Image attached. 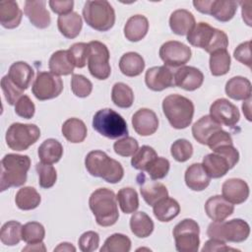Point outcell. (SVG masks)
<instances>
[{"mask_svg": "<svg viewBox=\"0 0 252 252\" xmlns=\"http://www.w3.org/2000/svg\"><path fill=\"white\" fill-rule=\"evenodd\" d=\"M89 206L98 225L111 226L118 220L117 200L112 190L108 188L94 190L90 196Z\"/></svg>", "mask_w": 252, "mask_h": 252, "instance_id": "obj_1", "label": "cell"}, {"mask_svg": "<svg viewBox=\"0 0 252 252\" xmlns=\"http://www.w3.org/2000/svg\"><path fill=\"white\" fill-rule=\"evenodd\" d=\"M31 167L29 156L7 154L1 159L0 188L5 191L10 187H19L26 183Z\"/></svg>", "mask_w": 252, "mask_h": 252, "instance_id": "obj_2", "label": "cell"}, {"mask_svg": "<svg viewBox=\"0 0 252 252\" xmlns=\"http://www.w3.org/2000/svg\"><path fill=\"white\" fill-rule=\"evenodd\" d=\"M85 165L91 175L100 177L108 183H118L124 176L121 163L102 151L90 152L85 158Z\"/></svg>", "mask_w": 252, "mask_h": 252, "instance_id": "obj_3", "label": "cell"}, {"mask_svg": "<svg viewBox=\"0 0 252 252\" xmlns=\"http://www.w3.org/2000/svg\"><path fill=\"white\" fill-rule=\"evenodd\" d=\"M186 35L187 41L191 45L202 48L210 54L216 50L226 49L228 46L226 33L213 28L208 23L200 22L195 24Z\"/></svg>", "mask_w": 252, "mask_h": 252, "instance_id": "obj_4", "label": "cell"}, {"mask_svg": "<svg viewBox=\"0 0 252 252\" xmlns=\"http://www.w3.org/2000/svg\"><path fill=\"white\" fill-rule=\"evenodd\" d=\"M162 111L173 128L185 129L192 122L194 104L185 96L177 94H169L162 100Z\"/></svg>", "mask_w": 252, "mask_h": 252, "instance_id": "obj_5", "label": "cell"}, {"mask_svg": "<svg viewBox=\"0 0 252 252\" xmlns=\"http://www.w3.org/2000/svg\"><path fill=\"white\" fill-rule=\"evenodd\" d=\"M250 226L241 219H233L227 221H213L209 224L207 235L212 239L223 242H242L248 238Z\"/></svg>", "mask_w": 252, "mask_h": 252, "instance_id": "obj_6", "label": "cell"}, {"mask_svg": "<svg viewBox=\"0 0 252 252\" xmlns=\"http://www.w3.org/2000/svg\"><path fill=\"white\" fill-rule=\"evenodd\" d=\"M83 17L86 23L95 31L106 32L115 23V12L108 1H87L83 8Z\"/></svg>", "mask_w": 252, "mask_h": 252, "instance_id": "obj_7", "label": "cell"}, {"mask_svg": "<svg viewBox=\"0 0 252 252\" xmlns=\"http://www.w3.org/2000/svg\"><path fill=\"white\" fill-rule=\"evenodd\" d=\"M93 128L108 139H117L128 134L126 120L111 108H103L95 112L93 118Z\"/></svg>", "mask_w": 252, "mask_h": 252, "instance_id": "obj_8", "label": "cell"}, {"mask_svg": "<svg viewBox=\"0 0 252 252\" xmlns=\"http://www.w3.org/2000/svg\"><path fill=\"white\" fill-rule=\"evenodd\" d=\"M40 137V130L35 124H24L20 122L13 123L9 126L5 140L7 146L17 152L26 151L33 145Z\"/></svg>", "mask_w": 252, "mask_h": 252, "instance_id": "obj_9", "label": "cell"}, {"mask_svg": "<svg viewBox=\"0 0 252 252\" xmlns=\"http://www.w3.org/2000/svg\"><path fill=\"white\" fill-rule=\"evenodd\" d=\"M175 248L179 252H197L200 245V226L192 219H184L173 228Z\"/></svg>", "mask_w": 252, "mask_h": 252, "instance_id": "obj_10", "label": "cell"}, {"mask_svg": "<svg viewBox=\"0 0 252 252\" xmlns=\"http://www.w3.org/2000/svg\"><path fill=\"white\" fill-rule=\"evenodd\" d=\"M109 51L107 46L97 40L89 42L88 68L91 75L97 80H105L110 76Z\"/></svg>", "mask_w": 252, "mask_h": 252, "instance_id": "obj_11", "label": "cell"}, {"mask_svg": "<svg viewBox=\"0 0 252 252\" xmlns=\"http://www.w3.org/2000/svg\"><path fill=\"white\" fill-rule=\"evenodd\" d=\"M63 91L61 78L51 72H38L32 84V92L38 100L57 97Z\"/></svg>", "mask_w": 252, "mask_h": 252, "instance_id": "obj_12", "label": "cell"}, {"mask_svg": "<svg viewBox=\"0 0 252 252\" xmlns=\"http://www.w3.org/2000/svg\"><path fill=\"white\" fill-rule=\"evenodd\" d=\"M193 5L200 13L211 15L220 22H228L234 17L238 3L232 0H194Z\"/></svg>", "mask_w": 252, "mask_h": 252, "instance_id": "obj_13", "label": "cell"}, {"mask_svg": "<svg viewBox=\"0 0 252 252\" xmlns=\"http://www.w3.org/2000/svg\"><path fill=\"white\" fill-rule=\"evenodd\" d=\"M191 54L190 47L177 40L166 41L159 48V57L166 67L185 65L190 60Z\"/></svg>", "mask_w": 252, "mask_h": 252, "instance_id": "obj_14", "label": "cell"}, {"mask_svg": "<svg viewBox=\"0 0 252 252\" xmlns=\"http://www.w3.org/2000/svg\"><path fill=\"white\" fill-rule=\"evenodd\" d=\"M210 116L225 126H234L240 118V113L236 105L226 98H219L210 106Z\"/></svg>", "mask_w": 252, "mask_h": 252, "instance_id": "obj_15", "label": "cell"}, {"mask_svg": "<svg viewBox=\"0 0 252 252\" xmlns=\"http://www.w3.org/2000/svg\"><path fill=\"white\" fill-rule=\"evenodd\" d=\"M147 87L155 92H160L174 87V78L171 70L166 66H155L149 68L145 75Z\"/></svg>", "mask_w": 252, "mask_h": 252, "instance_id": "obj_16", "label": "cell"}, {"mask_svg": "<svg viewBox=\"0 0 252 252\" xmlns=\"http://www.w3.org/2000/svg\"><path fill=\"white\" fill-rule=\"evenodd\" d=\"M158 123L157 114L149 108H141L132 116L133 128L141 136L153 135L158 130Z\"/></svg>", "mask_w": 252, "mask_h": 252, "instance_id": "obj_17", "label": "cell"}, {"mask_svg": "<svg viewBox=\"0 0 252 252\" xmlns=\"http://www.w3.org/2000/svg\"><path fill=\"white\" fill-rule=\"evenodd\" d=\"M24 13L35 28L45 29L50 25L51 19L43 0H28L25 2Z\"/></svg>", "mask_w": 252, "mask_h": 252, "instance_id": "obj_18", "label": "cell"}, {"mask_svg": "<svg viewBox=\"0 0 252 252\" xmlns=\"http://www.w3.org/2000/svg\"><path fill=\"white\" fill-rule=\"evenodd\" d=\"M173 78L174 86L189 92L199 89L204 82L203 73L192 66H183L179 68L173 75Z\"/></svg>", "mask_w": 252, "mask_h": 252, "instance_id": "obj_19", "label": "cell"}, {"mask_svg": "<svg viewBox=\"0 0 252 252\" xmlns=\"http://www.w3.org/2000/svg\"><path fill=\"white\" fill-rule=\"evenodd\" d=\"M222 197L231 204L244 203L249 197V186L240 178H229L222 183Z\"/></svg>", "mask_w": 252, "mask_h": 252, "instance_id": "obj_20", "label": "cell"}, {"mask_svg": "<svg viewBox=\"0 0 252 252\" xmlns=\"http://www.w3.org/2000/svg\"><path fill=\"white\" fill-rule=\"evenodd\" d=\"M233 211V204L220 195L212 196L205 203V212L207 216L215 221L224 220L232 215Z\"/></svg>", "mask_w": 252, "mask_h": 252, "instance_id": "obj_21", "label": "cell"}, {"mask_svg": "<svg viewBox=\"0 0 252 252\" xmlns=\"http://www.w3.org/2000/svg\"><path fill=\"white\" fill-rule=\"evenodd\" d=\"M140 177L142 178V180L139 181L140 192L143 199L149 206H154L157 202L168 196L167 188L162 183L154 181L153 179L148 180L144 174H141Z\"/></svg>", "mask_w": 252, "mask_h": 252, "instance_id": "obj_22", "label": "cell"}, {"mask_svg": "<svg viewBox=\"0 0 252 252\" xmlns=\"http://www.w3.org/2000/svg\"><path fill=\"white\" fill-rule=\"evenodd\" d=\"M184 179L187 187L193 191H203L211 182V177L205 171L202 163H193L188 166Z\"/></svg>", "mask_w": 252, "mask_h": 252, "instance_id": "obj_23", "label": "cell"}, {"mask_svg": "<svg viewBox=\"0 0 252 252\" xmlns=\"http://www.w3.org/2000/svg\"><path fill=\"white\" fill-rule=\"evenodd\" d=\"M33 75L34 71L32 66L24 61L13 63L8 72V77L10 80L23 91L30 87L32 80L33 79Z\"/></svg>", "mask_w": 252, "mask_h": 252, "instance_id": "obj_24", "label": "cell"}, {"mask_svg": "<svg viewBox=\"0 0 252 252\" xmlns=\"http://www.w3.org/2000/svg\"><path fill=\"white\" fill-rule=\"evenodd\" d=\"M148 30V19L143 15H134L127 20L124 26V35L129 41L137 42L146 36Z\"/></svg>", "mask_w": 252, "mask_h": 252, "instance_id": "obj_25", "label": "cell"}, {"mask_svg": "<svg viewBox=\"0 0 252 252\" xmlns=\"http://www.w3.org/2000/svg\"><path fill=\"white\" fill-rule=\"evenodd\" d=\"M195 18L193 14L185 9L175 10L169 17L170 30L178 35L187 34L195 26Z\"/></svg>", "mask_w": 252, "mask_h": 252, "instance_id": "obj_26", "label": "cell"}, {"mask_svg": "<svg viewBox=\"0 0 252 252\" xmlns=\"http://www.w3.org/2000/svg\"><path fill=\"white\" fill-rule=\"evenodd\" d=\"M221 129V125L215 121L210 115H205L196 121L192 126V134L194 139L202 144L207 145L209 138L218 130Z\"/></svg>", "mask_w": 252, "mask_h": 252, "instance_id": "obj_27", "label": "cell"}, {"mask_svg": "<svg viewBox=\"0 0 252 252\" xmlns=\"http://www.w3.org/2000/svg\"><path fill=\"white\" fill-rule=\"evenodd\" d=\"M22 10L15 1L0 2V24L5 29H15L21 24Z\"/></svg>", "mask_w": 252, "mask_h": 252, "instance_id": "obj_28", "label": "cell"}, {"mask_svg": "<svg viewBox=\"0 0 252 252\" xmlns=\"http://www.w3.org/2000/svg\"><path fill=\"white\" fill-rule=\"evenodd\" d=\"M224 90L225 94L234 100H245L251 97V82L241 76L229 79L225 84Z\"/></svg>", "mask_w": 252, "mask_h": 252, "instance_id": "obj_29", "label": "cell"}, {"mask_svg": "<svg viewBox=\"0 0 252 252\" xmlns=\"http://www.w3.org/2000/svg\"><path fill=\"white\" fill-rule=\"evenodd\" d=\"M57 27L63 36L72 39L79 35L83 27V21L78 13L71 12L58 17Z\"/></svg>", "mask_w": 252, "mask_h": 252, "instance_id": "obj_30", "label": "cell"}, {"mask_svg": "<svg viewBox=\"0 0 252 252\" xmlns=\"http://www.w3.org/2000/svg\"><path fill=\"white\" fill-rule=\"evenodd\" d=\"M202 165L211 178H220L230 169L227 160L222 156L214 152L203 158Z\"/></svg>", "mask_w": 252, "mask_h": 252, "instance_id": "obj_31", "label": "cell"}, {"mask_svg": "<svg viewBox=\"0 0 252 252\" xmlns=\"http://www.w3.org/2000/svg\"><path fill=\"white\" fill-rule=\"evenodd\" d=\"M153 212L158 220L163 222L170 221L179 215L180 206L175 199L167 196L153 206Z\"/></svg>", "mask_w": 252, "mask_h": 252, "instance_id": "obj_32", "label": "cell"}, {"mask_svg": "<svg viewBox=\"0 0 252 252\" xmlns=\"http://www.w3.org/2000/svg\"><path fill=\"white\" fill-rule=\"evenodd\" d=\"M119 69L127 77H137L145 69V61L137 52L124 53L119 60Z\"/></svg>", "mask_w": 252, "mask_h": 252, "instance_id": "obj_33", "label": "cell"}, {"mask_svg": "<svg viewBox=\"0 0 252 252\" xmlns=\"http://www.w3.org/2000/svg\"><path fill=\"white\" fill-rule=\"evenodd\" d=\"M37 155L41 162L52 164L60 160L63 156V147L55 139H46L38 147Z\"/></svg>", "mask_w": 252, "mask_h": 252, "instance_id": "obj_34", "label": "cell"}, {"mask_svg": "<svg viewBox=\"0 0 252 252\" xmlns=\"http://www.w3.org/2000/svg\"><path fill=\"white\" fill-rule=\"evenodd\" d=\"M48 67L51 73L57 76H67L74 72L73 65L68 50H57L49 58Z\"/></svg>", "mask_w": 252, "mask_h": 252, "instance_id": "obj_35", "label": "cell"}, {"mask_svg": "<svg viewBox=\"0 0 252 252\" xmlns=\"http://www.w3.org/2000/svg\"><path fill=\"white\" fill-rule=\"evenodd\" d=\"M62 134L70 143H82L87 137V126L79 118L67 119L61 128Z\"/></svg>", "mask_w": 252, "mask_h": 252, "instance_id": "obj_36", "label": "cell"}, {"mask_svg": "<svg viewBox=\"0 0 252 252\" xmlns=\"http://www.w3.org/2000/svg\"><path fill=\"white\" fill-rule=\"evenodd\" d=\"M154 221L145 212H135L130 219L131 231L139 238L150 236L154 231Z\"/></svg>", "mask_w": 252, "mask_h": 252, "instance_id": "obj_37", "label": "cell"}, {"mask_svg": "<svg viewBox=\"0 0 252 252\" xmlns=\"http://www.w3.org/2000/svg\"><path fill=\"white\" fill-rule=\"evenodd\" d=\"M41 202L39 193L31 186H26L16 193L15 203L20 210L30 211L37 208Z\"/></svg>", "mask_w": 252, "mask_h": 252, "instance_id": "obj_38", "label": "cell"}, {"mask_svg": "<svg viewBox=\"0 0 252 252\" xmlns=\"http://www.w3.org/2000/svg\"><path fill=\"white\" fill-rule=\"evenodd\" d=\"M230 55L226 49L216 50L210 55V70L213 76H223L230 69Z\"/></svg>", "mask_w": 252, "mask_h": 252, "instance_id": "obj_39", "label": "cell"}, {"mask_svg": "<svg viewBox=\"0 0 252 252\" xmlns=\"http://www.w3.org/2000/svg\"><path fill=\"white\" fill-rule=\"evenodd\" d=\"M116 200L124 214L135 213L139 208V197L135 189L131 187L121 188L116 194Z\"/></svg>", "mask_w": 252, "mask_h": 252, "instance_id": "obj_40", "label": "cell"}, {"mask_svg": "<svg viewBox=\"0 0 252 252\" xmlns=\"http://www.w3.org/2000/svg\"><path fill=\"white\" fill-rule=\"evenodd\" d=\"M112 102L120 108H129L134 101L132 89L124 83H115L111 90Z\"/></svg>", "mask_w": 252, "mask_h": 252, "instance_id": "obj_41", "label": "cell"}, {"mask_svg": "<svg viewBox=\"0 0 252 252\" xmlns=\"http://www.w3.org/2000/svg\"><path fill=\"white\" fill-rule=\"evenodd\" d=\"M22 227L23 225L16 220L5 222L0 230L1 242L7 246L18 244L22 239Z\"/></svg>", "mask_w": 252, "mask_h": 252, "instance_id": "obj_42", "label": "cell"}, {"mask_svg": "<svg viewBox=\"0 0 252 252\" xmlns=\"http://www.w3.org/2000/svg\"><path fill=\"white\" fill-rule=\"evenodd\" d=\"M131 250V240L122 233H114L106 238L100 248V252H129Z\"/></svg>", "mask_w": 252, "mask_h": 252, "instance_id": "obj_43", "label": "cell"}, {"mask_svg": "<svg viewBox=\"0 0 252 252\" xmlns=\"http://www.w3.org/2000/svg\"><path fill=\"white\" fill-rule=\"evenodd\" d=\"M44 236V226L37 221H29L22 227V239L28 244L42 242Z\"/></svg>", "mask_w": 252, "mask_h": 252, "instance_id": "obj_44", "label": "cell"}, {"mask_svg": "<svg viewBox=\"0 0 252 252\" xmlns=\"http://www.w3.org/2000/svg\"><path fill=\"white\" fill-rule=\"evenodd\" d=\"M158 157L157 152L150 146H142L133 155L131 159V164L135 169L145 171L147 166Z\"/></svg>", "mask_w": 252, "mask_h": 252, "instance_id": "obj_45", "label": "cell"}, {"mask_svg": "<svg viewBox=\"0 0 252 252\" xmlns=\"http://www.w3.org/2000/svg\"><path fill=\"white\" fill-rule=\"evenodd\" d=\"M35 170L38 174V184L41 188L48 189L55 184L57 180V172L53 165L40 161L36 163Z\"/></svg>", "mask_w": 252, "mask_h": 252, "instance_id": "obj_46", "label": "cell"}, {"mask_svg": "<svg viewBox=\"0 0 252 252\" xmlns=\"http://www.w3.org/2000/svg\"><path fill=\"white\" fill-rule=\"evenodd\" d=\"M68 55L77 68H84L88 61L89 56V43L76 42L68 49Z\"/></svg>", "mask_w": 252, "mask_h": 252, "instance_id": "obj_47", "label": "cell"}, {"mask_svg": "<svg viewBox=\"0 0 252 252\" xmlns=\"http://www.w3.org/2000/svg\"><path fill=\"white\" fill-rule=\"evenodd\" d=\"M170 163L169 160L162 157H157L152 162L147 166L146 172L149 174L151 179L158 180L164 178L169 171Z\"/></svg>", "mask_w": 252, "mask_h": 252, "instance_id": "obj_48", "label": "cell"}, {"mask_svg": "<svg viewBox=\"0 0 252 252\" xmlns=\"http://www.w3.org/2000/svg\"><path fill=\"white\" fill-rule=\"evenodd\" d=\"M170 154L176 161L184 162L193 155V146L186 139H178L170 147Z\"/></svg>", "mask_w": 252, "mask_h": 252, "instance_id": "obj_49", "label": "cell"}, {"mask_svg": "<svg viewBox=\"0 0 252 252\" xmlns=\"http://www.w3.org/2000/svg\"><path fill=\"white\" fill-rule=\"evenodd\" d=\"M71 90L76 96L87 97L93 91V84L85 76L73 74L71 79Z\"/></svg>", "mask_w": 252, "mask_h": 252, "instance_id": "obj_50", "label": "cell"}, {"mask_svg": "<svg viewBox=\"0 0 252 252\" xmlns=\"http://www.w3.org/2000/svg\"><path fill=\"white\" fill-rule=\"evenodd\" d=\"M1 89L5 95V98L7 102L10 105L16 104L18 99L24 95V91L21 90L19 87H17L8 77V75L4 76L1 79Z\"/></svg>", "mask_w": 252, "mask_h": 252, "instance_id": "obj_51", "label": "cell"}, {"mask_svg": "<svg viewBox=\"0 0 252 252\" xmlns=\"http://www.w3.org/2000/svg\"><path fill=\"white\" fill-rule=\"evenodd\" d=\"M139 149V144L133 137L125 136L124 138L116 141L113 144V150L115 154L121 157L133 156Z\"/></svg>", "mask_w": 252, "mask_h": 252, "instance_id": "obj_52", "label": "cell"}, {"mask_svg": "<svg viewBox=\"0 0 252 252\" xmlns=\"http://www.w3.org/2000/svg\"><path fill=\"white\" fill-rule=\"evenodd\" d=\"M15 112L20 117L25 119H31L35 112V106L29 95H22L15 104Z\"/></svg>", "mask_w": 252, "mask_h": 252, "instance_id": "obj_53", "label": "cell"}, {"mask_svg": "<svg viewBox=\"0 0 252 252\" xmlns=\"http://www.w3.org/2000/svg\"><path fill=\"white\" fill-rule=\"evenodd\" d=\"M78 243L80 250L83 252L95 251L99 244V235L93 230L86 231L80 236Z\"/></svg>", "mask_w": 252, "mask_h": 252, "instance_id": "obj_54", "label": "cell"}, {"mask_svg": "<svg viewBox=\"0 0 252 252\" xmlns=\"http://www.w3.org/2000/svg\"><path fill=\"white\" fill-rule=\"evenodd\" d=\"M233 56L237 61L246 65L248 68H251V40H247L240 43L234 49Z\"/></svg>", "mask_w": 252, "mask_h": 252, "instance_id": "obj_55", "label": "cell"}, {"mask_svg": "<svg viewBox=\"0 0 252 252\" xmlns=\"http://www.w3.org/2000/svg\"><path fill=\"white\" fill-rule=\"evenodd\" d=\"M223 145H233V141L231 136L223 131L222 129L218 130L217 132H215L208 140L207 142V146L212 150H216L217 148L223 146Z\"/></svg>", "mask_w": 252, "mask_h": 252, "instance_id": "obj_56", "label": "cell"}, {"mask_svg": "<svg viewBox=\"0 0 252 252\" xmlns=\"http://www.w3.org/2000/svg\"><path fill=\"white\" fill-rule=\"evenodd\" d=\"M213 152L222 156L227 160L230 169L233 168L239 160V153L234 148L233 145H223V146L217 148Z\"/></svg>", "mask_w": 252, "mask_h": 252, "instance_id": "obj_57", "label": "cell"}, {"mask_svg": "<svg viewBox=\"0 0 252 252\" xmlns=\"http://www.w3.org/2000/svg\"><path fill=\"white\" fill-rule=\"evenodd\" d=\"M49 7L51 10L58 14L59 16L61 15H66L71 12H73V7H74V1L73 0H50L48 2Z\"/></svg>", "mask_w": 252, "mask_h": 252, "instance_id": "obj_58", "label": "cell"}, {"mask_svg": "<svg viewBox=\"0 0 252 252\" xmlns=\"http://www.w3.org/2000/svg\"><path fill=\"white\" fill-rule=\"evenodd\" d=\"M229 250L235 251L237 249L227 246L225 244V242H223V241L212 239V238H210V240H208L202 248L203 252H205V251H229Z\"/></svg>", "mask_w": 252, "mask_h": 252, "instance_id": "obj_59", "label": "cell"}, {"mask_svg": "<svg viewBox=\"0 0 252 252\" xmlns=\"http://www.w3.org/2000/svg\"><path fill=\"white\" fill-rule=\"evenodd\" d=\"M240 4L242 5V19L249 27H251V1L240 2Z\"/></svg>", "mask_w": 252, "mask_h": 252, "instance_id": "obj_60", "label": "cell"}, {"mask_svg": "<svg viewBox=\"0 0 252 252\" xmlns=\"http://www.w3.org/2000/svg\"><path fill=\"white\" fill-rule=\"evenodd\" d=\"M242 110L248 121H251V97L245 99L242 103Z\"/></svg>", "mask_w": 252, "mask_h": 252, "instance_id": "obj_61", "label": "cell"}, {"mask_svg": "<svg viewBox=\"0 0 252 252\" xmlns=\"http://www.w3.org/2000/svg\"><path fill=\"white\" fill-rule=\"evenodd\" d=\"M46 248L42 242L28 244L26 247L23 248V251H45Z\"/></svg>", "mask_w": 252, "mask_h": 252, "instance_id": "obj_62", "label": "cell"}, {"mask_svg": "<svg viewBox=\"0 0 252 252\" xmlns=\"http://www.w3.org/2000/svg\"><path fill=\"white\" fill-rule=\"evenodd\" d=\"M54 251H66V252H75L76 251V247L73 246L71 243L69 242H62L60 243L57 247L54 248Z\"/></svg>", "mask_w": 252, "mask_h": 252, "instance_id": "obj_63", "label": "cell"}]
</instances>
